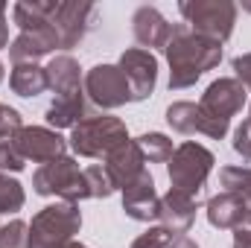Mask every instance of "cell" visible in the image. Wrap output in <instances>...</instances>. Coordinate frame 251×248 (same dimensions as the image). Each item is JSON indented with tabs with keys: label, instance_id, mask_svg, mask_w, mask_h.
Returning a JSON list of instances; mask_svg holds the SVG:
<instances>
[{
	"label": "cell",
	"instance_id": "83f0119b",
	"mask_svg": "<svg viewBox=\"0 0 251 248\" xmlns=\"http://www.w3.org/2000/svg\"><path fill=\"white\" fill-rule=\"evenodd\" d=\"M21 128H24V117H21V114H18L12 105L0 102V140H6V137H15Z\"/></svg>",
	"mask_w": 251,
	"mask_h": 248
},
{
	"label": "cell",
	"instance_id": "5bb4252c",
	"mask_svg": "<svg viewBox=\"0 0 251 248\" xmlns=\"http://www.w3.org/2000/svg\"><path fill=\"white\" fill-rule=\"evenodd\" d=\"M123 210L128 219L134 222H155L158 219V210H161V196L155 190V178L149 173H143L137 181L123 190Z\"/></svg>",
	"mask_w": 251,
	"mask_h": 248
},
{
	"label": "cell",
	"instance_id": "d6a6232c",
	"mask_svg": "<svg viewBox=\"0 0 251 248\" xmlns=\"http://www.w3.org/2000/svg\"><path fill=\"white\" fill-rule=\"evenodd\" d=\"M0 50H9V24H6V18H0Z\"/></svg>",
	"mask_w": 251,
	"mask_h": 248
},
{
	"label": "cell",
	"instance_id": "6da1fadb",
	"mask_svg": "<svg viewBox=\"0 0 251 248\" xmlns=\"http://www.w3.org/2000/svg\"><path fill=\"white\" fill-rule=\"evenodd\" d=\"M164 56L170 62V91H184L222 62V44L196 35L187 24H176Z\"/></svg>",
	"mask_w": 251,
	"mask_h": 248
},
{
	"label": "cell",
	"instance_id": "1f68e13d",
	"mask_svg": "<svg viewBox=\"0 0 251 248\" xmlns=\"http://www.w3.org/2000/svg\"><path fill=\"white\" fill-rule=\"evenodd\" d=\"M234 248H251V210L249 216L234 228Z\"/></svg>",
	"mask_w": 251,
	"mask_h": 248
},
{
	"label": "cell",
	"instance_id": "f35d334b",
	"mask_svg": "<svg viewBox=\"0 0 251 248\" xmlns=\"http://www.w3.org/2000/svg\"><path fill=\"white\" fill-rule=\"evenodd\" d=\"M249 123H251V108H249Z\"/></svg>",
	"mask_w": 251,
	"mask_h": 248
},
{
	"label": "cell",
	"instance_id": "5b68a950",
	"mask_svg": "<svg viewBox=\"0 0 251 248\" xmlns=\"http://www.w3.org/2000/svg\"><path fill=\"white\" fill-rule=\"evenodd\" d=\"M82 228L79 204L56 201L41 207L29 222V248H64Z\"/></svg>",
	"mask_w": 251,
	"mask_h": 248
},
{
	"label": "cell",
	"instance_id": "44dd1931",
	"mask_svg": "<svg viewBox=\"0 0 251 248\" xmlns=\"http://www.w3.org/2000/svg\"><path fill=\"white\" fill-rule=\"evenodd\" d=\"M9 88H12V94L32 99L47 91V70L41 64H15L9 73Z\"/></svg>",
	"mask_w": 251,
	"mask_h": 248
},
{
	"label": "cell",
	"instance_id": "e0dca14e",
	"mask_svg": "<svg viewBox=\"0 0 251 248\" xmlns=\"http://www.w3.org/2000/svg\"><path fill=\"white\" fill-rule=\"evenodd\" d=\"M53 50H62V41H59L56 26H47L35 32H21L9 44V59L12 64H38V59L50 56Z\"/></svg>",
	"mask_w": 251,
	"mask_h": 248
},
{
	"label": "cell",
	"instance_id": "4fadbf2b",
	"mask_svg": "<svg viewBox=\"0 0 251 248\" xmlns=\"http://www.w3.org/2000/svg\"><path fill=\"white\" fill-rule=\"evenodd\" d=\"M173 26L155 6H140L131 15V35L140 44V50H167L170 38H173Z\"/></svg>",
	"mask_w": 251,
	"mask_h": 248
},
{
	"label": "cell",
	"instance_id": "30bf717a",
	"mask_svg": "<svg viewBox=\"0 0 251 248\" xmlns=\"http://www.w3.org/2000/svg\"><path fill=\"white\" fill-rule=\"evenodd\" d=\"M117 67L123 70L126 82H128L131 102H143V99H149L155 94V85H158V59L149 50L128 47V50H123Z\"/></svg>",
	"mask_w": 251,
	"mask_h": 248
},
{
	"label": "cell",
	"instance_id": "836d02e7",
	"mask_svg": "<svg viewBox=\"0 0 251 248\" xmlns=\"http://www.w3.org/2000/svg\"><path fill=\"white\" fill-rule=\"evenodd\" d=\"M167 248H199V246H196L190 237H173V243H170Z\"/></svg>",
	"mask_w": 251,
	"mask_h": 248
},
{
	"label": "cell",
	"instance_id": "d590c367",
	"mask_svg": "<svg viewBox=\"0 0 251 248\" xmlns=\"http://www.w3.org/2000/svg\"><path fill=\"white\" fill-rule=\"evenodd\" d=\"M243 12H251V0H243Z\"/></svg>",
	"mask_w": 251,
	"mask_h": 248
},
{
	"label": "cell",
	"instance_id": "603a6c76",
	"mask_svg": "<svg viewBox=\"0 0 251 248\" xmlns=\"http://www.w3.org/2000/svg\"><path fill=\"white\" fill-rule=\"evenodd\" d=\"M134 143H137V149L143 152V158H146L149 164H167V161L173 158V152H176L173 140H170L167 134H161V131H146V134H140Z\"/></svg>",
	"mask_w": 251,
	"mask_h": 248
},
{
	"label": "cell",
	"instance_id": "484cf974",
	"mask_svg": "<svg viewBox=\"0 0 251 248\" xmlns=\"http://www.w3.org/2000/svg\"><path fill=\"white\" fill-rule=\"evenodd\" d=\"M85 178H88V190H91V198H108L114 193V184L105 173V167L100 164H91L85 167Z\"/></svg>",
	"mask_w": 251,
	"mask_h": 248
},
{
	"label": "cell",
	"instance_id": "277c9868",
	"mask_svg": "<svg viewBox=\"0 0 251 248\" xmlns=\"http://www.w3.org/2000/svg\"><path fill=\"white\" fill-rule=\"evenodd\" d=\"M178 12L190 29L207 41L225 44L237 26V3L231 0H181Z\"/></svg>",
	"mask_w": 251,
	"mask_h": 248
},
{
	"label": "cell",
	"instance_id": "ac0fdd59",
	"mask_svg": "<svg viewBox=\"0 0 251 248\" xmlns=\"http://www.w3.org/2000/svg\"><path fill=\"white\" fill-rule=\"evenodd\" d=\"M44 117H47L50 128H56V131H59V128H70V131H73L82 120L91 117V102H88V97H85V88H82V91H70V94L53 97V102L47 105Z\"/></svg>",
	"mask_w": 251,
	"mask_h": 248
},
{
	"label": "cell",
	"instance_id": "8d00e7d4",
	"mask_svg": "<svg viewBox=\"0 0 251 248\" xmlns=\"http://www.w3.org/2000/svg\"><path fill=\"white\" fill-rule=\"evenodd\" d=\"M0 18H6V3H0Z\"/></svg>",
	"mask_w": 251,
	"mask_h": 248
},
{
	"label": "cell",
	"instance_id": "7a4b0ae2",
	"mask_svg": "<svg viewBox=\"0 0 251 248\" xmlns=\"http://www.w3.org/2000/svg\"><path fill=\"white\" fill-rule=\"evenodd\" d=\"M128 140V128L120 117L111 114H91L88 120L76 125L70 131V149L79 158H94V161H105L120 143Z\"/></svg>",
	"mask_w": 251,
	"mask_h": 248
},
{
	"label": "cell",
	"instance_id": "ba28073f",
	"mask_svg": "<svg viewBox=\"0 0 251 248\" xmlns=\"http://www.w3.org/2000/svg\"><path fill=\"white\" fill-rule=\"evenodd\" d=\"M100 21V9L91 0H59L53 12V26L59 32L62 50H73Z\"/></svg>",
	"mask_w": 251,
	"mask_h": 248
},
{
	"label": "cell",
	"instance_id": "4316f807",
	"mask_svg": "<svg viewBox=\"0 0 251 248\" xmlns=\"http://www.w3.org/2000/svg\"><path fill=\"white\" fill-rule=\"evenodd\" d=\"M26 167V161H24V155L18 152V146H15V140L12 137H6V140H0V173H21Z\"/></svg>",
	"mask_w": 251,
	"mask_h": 248
},
{
	"label": "cell",
	"instance_id": "52a82bcc",
	"mask_svg": "<svg viewBox=\"0 0 251 248\" xmlns=\"http://www.w3.org/2000/svg\"><path fill=\"white\" fill-rule=\"evenodd\" d=\"M82 88H85L88 102L102 108V111H114V108H123L126 102H131L128 82H126L123 70L117 64H97V67H91L85 73V79H82Z\"/></svg>",
	"mask_w": 251,
	"mask_h": 248
},
{
	"label": "cell",
	"instance_id": "8fae6325",
	"mask_svg": "<svg viewBox=\"0 0 251 248\" xmlns=\"http://www.w3.org/2000/svg\"><path fill=\"white\" fill-rule=\"evenodd\" d=\"M12 140L24 155V161H32V164H50L56 158H64L67 152V140L56 128H47V125H24Z\"/></svg>",
	"mask_w": 251,
	"mask_h": 248
},
{
	"label": "cell",
	"instance_id": "e575fe53",
	"mask_svg": "<svg viewBox=\"0 0 251 248\" xmlns=\"http://www.w3.org/2000/svg\"><path fill=\"white\" fill-rule=\"evenodd\" d=\"M64 248H88V246H82V243H76V240H70V243H67Z\"/></svg>",
	"mask_w": 251,
	"mask_h": 248
},
{
	"label": "cell",
	"instance_id": "f546056e",
	"mask_svg": "<svg viewBox=\"0 0 251 248\" xmlns=\"http://www.w3.org/2000/svg\"><path fill=\"white\" fill-rule=\"evenodd\" d=\"M231 146H234V152H237L243 161H251V123L249 120L234 128V140H231Z\"/></svg>",
	"mask_w": 251,
	"mask_h": 248
},
{
	"label": "cell",
	"instance_id": "d4e9b609",
	"mask_svg": "<svg viewBox=\"0 0 251 248\" xmlns=\"http://www.w3.org/2000/svg\"><path fill=\"white\" fill-rule=\"evenodd\" d=\"M0 248H29V225L24 219L0 225Z\"/></svg>",
	"mask_w": 251,
	"mask_h": 248
},
{
	"label": "cell",
	"instance_id": "f1b7e54d",
	"mask_svg": "<svg viewBox=\"0 0 251 248\" xmlns=\"http://www.w3.org/2000/svg\"><path fill=\"white\" fill-rule=\"evenodd\" d=\"M170 243H173V234H167V231L158 225V228L143 231V234L131 243V248H167Z\"/></svg>",
	"mask_w": 251,
	"mask_h": 248
},
{
	"label": "cell",
	"instance_id": "7402d4cb",
	"mask_svg": "<svg viewBox=\"0 0 251 248\" xmlns=\"http://www.w3.org/2000/svg\"><path fill=\"white\" fill-rule=\"evenodd\" d=\"M219 187L222 193H234L246 201L251 210V167H222L219 170Z\"/></svg>",
	"mask_w": 251,
	"mask_h": 248
},
{
	"label": "cell",
	"instance_id": "8992f818",
	"mask_svg": "<svg viewBox=\"0 0 251 248\" xmlns=\"http://www.w3.org/2000/svg\"><path fill=\"white\" fill-rule=\"evenodd\" d=\"M32 190L38 196H56L59 201H70V204H79L82 198H91L85 170H79L76 158H70V155L56 158L50 164H41L32 173Z\"/></svg>",
	"mask_w": 251,
	"mask_h": 248
},
{
	"label": "cell",
	"instance_id": "7c38bea8",
	"mask_svg": "<svg viewBox=\"0 0 251 248\" xmlns=\"http://www.w3.org/2000/svg\"><path fill=\"white\" fill-rule=\"evenodd\" d=\"M246 99H249V91L243 88V82H237L234 76H222V79H216V82L207 85V91L201 94L199 105L210 117L231 120V117H237L246 108Z\"/></svg>",
	"mask_w": 251,
	"mask_h": 248
},
{
	"label": "cell",
	"instance_id": "3957f363",
	"mask_svg": "<svg viewBox=\"0 0 251 248\" xmlns=\"http://www.w3.org/2000/svg\"><path fill=\"white\" fill-rule=\"evenodd\" d=\"M216 158L207 146L187 140L181 146H176L173 158L167 161V175H170V190H181L193 198H201L207 175L213 170Z\"/></svg>",
	"mask_w": 251,
	"mask_h": 248
},
{
	"label": "cell",
	"instance_id": "74e56055",
	"mask_svg": "<svg viewBox=\"0 0 251 248\" xmlns=\"http://www.w3.org/2000/svg\"><path fill=\"white\" fill-rule=\"evenodd\" d=\"M3 76H6V67H3V62H0V82H3Z\"/></svg>",
	"mask_w": 251,
	"mask_h": 248
},
{
	"label": "cell",
	"instance_id": "cb8c5ba5",
	"mask_svg": "<svg viewBox=\"0 0 251 248\" xmlns=\"http://www.w3.org/2000/svg\"><path fill=\"white\" fill-rule=\"evenodd\" d=\"M24 204H26L24 184L18 178H9L6 173H0V216L18 213V210H24Z\"/></svg>",
	"mask_w": 251,
	"mask_h": 248
},
{
	"label": "cell",
	"instance_id": "9a60e30c",
	"mask_svg": "<svg viewBox=\"0 0 251 248\" xmlns=\"http://www.w3.org/2000/svg\"><path fill=\"white\" fill-rule=\"evenodd\" d=\"M196 210H199V198H193L181 190H170L167 196H161V210H158V222L167 234L184 237L193 222H196Z\"/></svg>",
	"mask_w": 251,
	"mask_h": 248
},
{
	"label": "cell",
	"instance_id": "9c48e42d",
	"mask_svg": "<svg viewBox=\"0 0 251 248\" xmlns=\"http://www.w3.org/2000/svg\"><path fill=\"white\" fill-rule=\"evenodd\" d=\"M167 123L173 131L178 134H204L210 140H222L231 128V120H219V117H210L199 102H173L167 108Z\"/></svg>",
	"mask_w": 251,
	"mask_h": 248
},
{
	"label": "cell",
	"instance_id": "d6986e66",
	"mask_svg": "<svg viewBox=\"0 0 251 248\" xmlns=\"http://www.w3.org/2000/svg\"><path fill=\"white\" fill-rule=\"evenodd\" d=\"M246 216H249V207L234 193H216L207 201V222L219 231H234Z\"/></svg>",
	"mask_w": 251,
	"mask_h": 248
},
{
	"label": "cell",
	"instance_id": "ffe728a7",
	"mask_svg": "<svg viewBox=\"0 0 251 248\" xmlns=\"http://www.w3.org/2000/svg\"><path fill=\"white\" fill-rule=\"evenodd\" d=\"M44 70H47V88L53 91V97L70 94V91H82V67L73 56H67V53L53 56Z\"/></svg>",
	"mask_w": 251,
	"mask_h": 248
},
{
	"label": "cell",
	"instance_id": "2e32d148",
	"mask_svg": "<svg viewBox=\"0 0 251 248\" xmlns=\"http://www.w3.org/2000/svg\"><path fill=\"white\" fill-rule=\"evenodd\" d=\"M102 167H105L114 190H126L131 181H137L146 173V158H143V152L137 149L134 140H126L102 161Z\"/></svg>",
	"mask_w": 251,
	"mask_h": 248
},
{
	"label": "cell",
	"instance_id": "4dcf8cb0",
	"mask_svg": "<svg viewBox=\"0 0 251 248\" xmlns=\"http://www.w3.org/2000/svg\"><path fill=\"white\" fill-rule=\"evenodd\" d=\"M231 70H234V79L243 82V88L251 94V53H243L231 62Z\"/></svg>",
	"mask_w": 251,
	"mask_h": 248
}]
</instances>
